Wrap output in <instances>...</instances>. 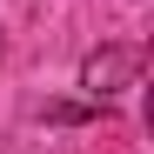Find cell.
Listing matches in <instances>:
<instances>
[{
  "mask_svg": "<svg viewBox=\"0 0 154 154\" xmlns=\"http://www.w3.org/2000/svg\"><path fill=\"white\" fill-rule=\"evenodd\" d=\"M141 74V47H107V54H87V67H81V87L100 100V94H114L121 81H134Z\"/></svg>",
  "mask_w": 154,
  "mask_h": 154,
  "instance_id": "6da1fadb",
  "label": "cell"
}]
</instances>
